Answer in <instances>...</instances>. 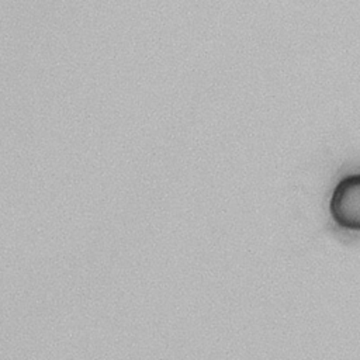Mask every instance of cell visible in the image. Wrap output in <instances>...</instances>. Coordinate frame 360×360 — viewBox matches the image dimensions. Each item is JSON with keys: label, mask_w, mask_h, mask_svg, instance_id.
Here are the masks:
<instances>
[{"label": "cell", "mask_w": 360, "mask_h": 360, "mask_svg": "<svg viewBox=\"0 0 360 360\" xmlns=\"http://www.w3.org/2000/svg\"><path fill=\"white\" fill-rule=\"evenodd\" d=\"M329 211L339 226L360 231V174L346 176L336 184Z\"/></svg>", "instance_id": "1"}]
</instances>
